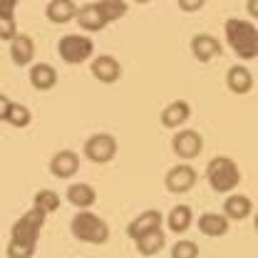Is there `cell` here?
I'll return each mask as SVG.
<instances>
[{"label":"cell","mask_w":258,"mask_h":258,"mask_svg":"<svg viewBox=\"0 0 258 258\" xmlns=\"http://www.w3.org/2000/svg\"><path fill=\"white\" fill-rule=\"evenodd\" d=\"M127 10H129V5L122 3V0H97V3L82 5V8L77 10V18H75V20L80 23L82 30L99 32V30H104L109 23L124 18Z\"/></svg>","instance_id":"obj_1"},{"label":"cell","mask_w":258,"mask_h":258,"mask_svg":"<svg viewBox=\"0 0 258 258\" xmlns=\"http://www.w3.org/2000/svg\"><path fill=\"white\" fill-rule=\"evenodd\" d=\"M224 32L226 42L236 57H241V60H256L258 57V30L253 23L241 20V18H231V20H226Z\"/></svg>","instance_id":"obj_2"},{"label":"cell","mask_w":258,"mask_h":258,"mask_svg":"<svg viewBox=\"0 0 258 258\" xmlns=\"http://www.w3.org/2000/svg\"><path fill=\"white\" fill-rule=\"evenodd\" d=\"M70 231L77 241L82 243H92V246H102L109 241V226L102 216H97L92 211H77L70 221Z\"/></svg>","instance_id":"obj_3"},{"label":"cell","mask_w":258,"mask_h":258,"mask_svg":"<svg viewBox=\"0 0 258 258\" xmlns=\"http://www.w3.org/2000/svg\"><path fill=\"white\" fill-rule=\"evenodd\" d=\"M42 226H45V214L37 211V209H30L25 211L15 224L10 228V246H20V248H30L35 251L37 248V238L42 233Z\"/></svg>","instance_id":"obj_4"},{"label":"cell","mask_w":258,"mask_h":258,"mask_svg":"<svg viewBox=\"0 0 258 258\" xmlns=\"http://www.w3.org/2000/svg\"><path fill=\"white\" fill-rule=\"evenodd\" d=\"M206 179L211 184V189L216 194H228L233 191L241 181V171H238V164L228 157H214L209 161V169H206Z\"/></svg>","instance_id":"obj_5"},{"label":"cell","mask_w":258,"mask_h":258,"mask_svg":"<svg viewBox=\"0 0 258 258\" xmlns=\"http://www.w3.org/2000/svg\"><path fill=\"white\" fill-rule=\"evenodd\" d=\"M57 52L67 64H82L87 62L95 52V42L87 35H64L57 42Z\"/></svg>","instance_id":"obj_6"},{"label":"cell","mask_w":258,"mask_h":258,"mask_svg":"<svg viewBox=\"0 0 258 258\" xmlns=\"http://www.w3.org/2000/svg\"><path fill=\"white\" fill-rule=\"evenodd\" d=\"M85 157L92 164H109L117 157V139L112 134H104V132L92 134L85 142Z\"/></svg>","instance_id":"obj_7"},{"label":"cell","mask_w":258,"mask_h":258,"mask_svg":"<svg viewBox=\"0 0 258 258\" xmlns=\"http://www.w3.org/2000/svg\"><path fill=\"white\" fill-rule=\"evenodd\" d=\"M171 149H174V154H176L179 159L191 161L201 154V149H204V139H201V134H199L196 129H181V132L174 134V139H171Z\"/></svg>","instance_id":"obj_8"},{"label":"cell","mask_w":258,"mask_h":258,"mask_svg":"<svg viewBox=\"0 0 258 258\" xmlns=\"http://www.w3.org/2000/svg\"><path fill=\"white\" fill-rule=\"evenodd\" d=\"M196 179H199L196 176V169H191L189 164H176V166H171L166 171L164 186H166V191H171V194H186L194 189Z\"/></svg>","instance_id":"obj_9"},{"label":"cell","mask_w":258,"mask_h":258,"mask_svg":"<svg viewBox=\"0 0 258 258\" xmlns=\"http://www.w3.org/2000/svg\"><path fill=\"white\" fill-rule=\"evenodd\" d=\"M90 72H92V77H95L97 82L114 85L122 77V64L112 55H97L95 60H92V64H90Z\"/></svg>","instance_id":"obj_10"},{"label":"cell","mask_w":258,"mask_h":258,"mask_svg":"<svg viewBox=\"0 0 258 258\" xmlns=\"http://www.w3.org/2000/svg\"><path fill=\"white\" fill-rule=\"evenodd\" d=\"M191 52L199 62H211L224 52V47H221L219 37H214L209 32H199V35L191 37Z\"/></svg>","instance_id":"obj_11"},{"label":"cell","mask_w":258,"mask_h":258,"mask_svg":"<svg viewBox=\"0 0 258 258\" xmlns=\"http://www.w3.org/2000/svg\"><path fill=\"white\" fill-rule=\"evenodd\" d=\"M191 117V104L189 102H184V99H174V102H169L164 109H161V127L166 129H179L186 124V119Z\"/></svg>","instance_id":"obj_12"},{"label":"cell","mask_w":258,"mask_h":258,"mask_svg":"<svg viewBox=\"0 0 258 258\" xmlns=\"http://www.w3.org/2000/svg\"><path fill=\"white\" fill-rule=\"evenodd\" d=\"M50 171L57 179H70V176H75L80 171V157L75 152H70V149H62V152H57L50 159Z\"/></svg>","instance_id":"obj_13"},{"label":"cell","mask_w":258,"mask_h":258,"mask_svg":"<svg viewBox=\"0 0 258 258\" xmlns=\"http://www.w3.org/2000/svg\"><path fill=\"white\" fill-rule=\"evenodd\" d=\"M161 221H164V216H161L157 209H149V211L139 214V216L127 226L129 238L137 241L139 236H144V233H149V231H154V228H161Z\"/></svg>","instance_id":"obj_14"},{"label":"cell","mask_w":258,"mask_h":258,"mask_svg":"<svg viewBox=\"0 0 258 258\" xmlns=\"http://www.w3.org/2000/svg\"><path fill=\"white\" fill-rule=\"evenodd\" d=\"M77 10H80V5L72 3V0H50L47 8H45V15H47L50 23L64 25V23H70V20L77 18Z\"/></svg>","instance_id":"obj_15"},{"label":"cell","mask_w":258,"mask_h":258,"mask_svg":"<svg viewBox=\"0 0 258 258\" xmlns=\"http://www.w3.org/2000/svg\"><path fill=\"white\" fill-rule=\"evenodd\" d=\"M10 57H13V62L18 64V67H28L32 62V57H35V42H32L30 35H15L13 40H10Z\"/></svg>","instance_id":"obj_16"},{"label":"cell","mask_w":258,"mask_h":258,"mask_svg":"<svg viewBox=\"0 0 258 258\" xmlns=\"http://www.w3.org/2000/svg\"><path fill=\"white\" fill-rule=\"evenodd\" d=\"M226 85L233 95H248L253 90V75L243 67V64H233L226 72Z\"/></svg>","instance_id":"obj_17"},{"label":"cell","mask_w":258,"mask_h":258,"mask_svg":"<svg viewBox=\"0 0 258 258\" xmlns=\"http://www.w3.org/2000/svg\"><path fill=\"white\" fill-rule=\"evenodd\" d=\"M253 214V201L243 194H231L224 201V216L233 221H243Z\"/></svg>","instance_id":"obj_18"},{"label":"cell","mask_w":258,"mask_h":258,"mask_svg":"<svg viewBox=\"0 0 258 258\" xmlns=\"http://www.w3.org/2000/svg\"><path fill=\"white\" fill-rule=\"evenodd\" d=\"M30 85L40 92H47L57 85V70L47 62H35L30 67Z\"/></svg>","instance_id":"obj_19"},{"label":"cell","mask_w":258,"mask_h":258,"mask_svg":"<svg viewBox=\"0 0 258 258\" xmlns=\"http://www.w3.org/2000/svg\"><path fill=\"white\" fill-rule=\"evenodd\" d=\"M67 201L72 204V206H77L80 211H87L90 206H95L97 201V191L95 186H90V184H72L70 189H67Z\"/></svg>","instance_id":"obj_20"},{"label":"cell","mask_w":258,"mask_h":258,"mask_svg":"<svg viewBox=\"0 0 258 258\" xmlns=\"http://www.w3.org/2000/svg\"><path fill=\"white\" fill-rule=\"evenodd\" d=\"M199 231L204 236H211V238H219L228 233V219L224 214H204L199 216Z\"/></svg>","instance_id":"obj_21"},{"label":"cell","mask_w":258,"mask_h":258,"mask_svg":"<svg viewBox=\"0 0 258 258\" xmlns=\"http://www.w3.org/2000/svg\"><path fill=\"white\" fill-rule=\"evenodd\" d=\"M191 221H194V211H191V206H186V204L174 206V209L169 211V216H166V224H169V231H171V233H184V231H189Z\"/></svg>","instance_id":"obj_22"},{"label":"cell","mask_w":258,"mask_h":258,"mask_svg":"<svg viewBox=\"0 0 258 258\" xmlns=\"http://www.w3.org/2000/svg\"><path fill=\"white\" fill-rule=\"evenodd\" d=\"M134 243H137V251H139L142 256H157L161 248H164V243H166V236H164L161 228H154V231L139 236Z\"/></svg>","instance_id":"obj_23"},{"label":"cell","mask_w":258,"mask_h":258,"mask_svg":"<svg viewBox=\"0 0 258 258\" xmlns=\"http://www.w3.org/2000/svg\"><path fill=\"white\" fill-rule=\"evenodd\" d=\"M32 209L42 211L45 216L47 214H55L60 209V194L52 191V189H40V191L35 194V199H32Z\"/></svg>","instance_id":"obj_24"},{"label":"cell","mask_w":258,"mask_h":258,"mask_svg":"<svg viewBox=\"0 0 258 258\" xmlns=\"http://www.w3.org/2000/svg\"><path fill=\"white\" fill-rule=\"evenodd\" d=\"M5 122H10V127L23 129L32 122V112L25 107V104H20V102H10V109H8Z\"/></svg>","instance_id":"obj_25"},{"label":"cell","mask_w":258,"mask_h":258,"mask_svg":"<svg viewBox=\"0 0 258 258\" xmlns=\"http://www.w3.org/2000/svg\"><path fill=\"white\" fill-rule=\"evenodd\" d=\"M18 35V23H15V13L13 10H0V40L10 42Z\"/></svg>","instance_id":"obj_26"},{"label":"cell","mask_w":258,"mask_h":258,"mask_svg":"<svg viewBox=\"0 0 258 258\" xmlns=\"http://www.w3.org/2000/svg\"><path fill=\"white\" fill-rule=\"evenodd\" d=\"M171 258H199V246L194 241H176L171 246Z\"/></svg>","instance_id":"obj_27"},{"label":"cell","mask_w":258,"mask_h":258,"mask_svg":"<svg viewBox=\"0 0 258 258\" xmlns=\"http://www.w3.org/2000/svg\"><path fill=\"white\" fill-rule=\"evenodd\" d=\"M179 8H181V10H186V13H194V10L204 8V0H191V3H186V0H179Z\"/></svg>","instance_id":"obj_28"},{"label":"cell","mask_w":258,"mask_h":258,"mask_svg":"<svg viewBox=\"0 0 258 258\" xmlns=\"http://www.w3.org/2000/svg\"><path fill=\"white\" fill-rule=\"evenodd\" d=\"M8 109H10V99L5 95H0V122H5V117H8Z\"/></svg>","instance_id":"obj_29"},{"label":"cell","mask_w":258,"mask_h":258,"mask_svg":"<svg viewBox=\"0 0 258 258\" xmlns=\"http://www.w3.org/2000/svg\"><path fill=\"white\" fill-rule=\"evenodd\" d=\"M15 0H0V10H15Z\"/></svg>","instance_id":"obj_30"}]
</instances>
